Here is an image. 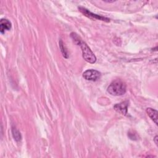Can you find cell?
<instances>
[{
    "instance_id": "obj_1",
    "label": "cell",
    "mask_w": 158,
    "mask_h": 158,
    "mask_svg": "<svg viewBox=\"0 0 158 158\" xmlns=\"http://www.w3.org/2000/svg\"><path fill=\"white\" fill-rule=\"evenodd\" d=\"M70 36L74 42L78 46H80L82 51V55L83 59L88 62L91 64H94L96 61V57L92 51L90 49L87 44L83 41L77 35V33L72 32L70 34Z\"/></svg>"
},
{
    "instance_id": "obj_2",
    "label": "cell",
    "mask_w": 158,
    "mask_h": 158,
    "mask_svg": "<svg viewBox=\"0 0 158 158\" xmlns=\"http://www.w3.org/2000/svg\"><path fill=\"white\" fill-rule=\"evenodd\" d=\"M127 87L125 83L121 80H115L107 87V92L114 96H121L125 93Z\"/></svg>"
},
{
    "instance_id": "obj_3",
    "label": "cell",
    "mask_w": 158,
    "mask_h": 158,
    "mask_svg": "<svg viewBox=\"0 0 158 158\" xmlns=\"http://www.w3.org/2000/svg\"><path fill=\"white\" fill-rule=\"evenodd\" d=\"M78 10L84 15H85L86 17H88L91 19H96V20L104 21V22H110L109 19H108L107 17H103V16H101V15H98V14H94V13H92L91 12H90L87 9H86L83 7H78Z\"/></svg>"
},
{
    "instance_id": "obj_4",
    "label": "cell",
    "mask_w": 158,
    "mask_h": 158,
    "mask_svg": "<svg viewBox=\"0 0 158 158\" xmlns=\"http://www.w3.org/2000/svg\"><path fill=\"white\" fill-rule=\"evenodd\" d=\"M101 76V72L96 70L90 69L87 70L83 73V77L85 79L89 81H97L98 80Z\"/></svg>"
},
{
    "instance_id": "obj_5",
    "label": "cell",
    "mask_w": 158,
    "mask_h": 158,
    "mask_svg": "<svg viewBox=\"0 0 158 158\" xmlns=\"http://www.w3.org/2000/svg\"><path fill=\"white\" fill-rule=\"evenodd\" d=\"M128 106V101H123L119 104H117L114 106V109L122 115H126L127 114V108Z\"/></svg>"
},
{
    "instance_id": "obj_6",
    "label": "cell",
    "mask_w": 158,
    "mask_h": 158,
    "mask_svg": "<svg viewBox=\"0 0 158 158\" xmlns=\"http://www.w3.org/2000/svg\"><path fill=\"white\" fill-rule=\"evenodd\" d=\"M10 22L6 19H2L0 22V31L1 33H4L5 31L9 30L11 28Z\"/></svg>"
},
{
    "instance_id": "obj_7",
    "label": "cell",
    "mask_w": 158,
    "mask_h": 158,
    "mask_svg": "<svg viewBox=\"0 0 158 158\" xmlns=\"http://www.w3.org/2000/svg\"><path fill=\"white\" fill-rule=\"evenodd\" d=\"M146 112L151 120H152L153 122L157 125V111L152 108L149 107L146 109Z\"/></svg>"
},
{
    "instance_id": "obj_8",
    "label": "cell",
    "mask_w": 158,
    "mask_h": 158,
    "mask_svg": "<svg viewBox=\"0 0 158 158\" xmlns=\"http://www.w3.org/2000/svg\"><path fill=\"white\" fill-rule=\"evenodd\" d=\"M12 136L14 139L17 141H19L21 140L22 139V136L20 133L19 132V131L18 130H17L15 128H12Z\"/></svg>"
},
{
    "instance_id": "obj_9",
    "label": "cell",
    "mask_w": 158,
    "mask_h": 158,
    "mask_svg": "<svg viewBox=\"0 0 158 158\" xmlns=\"http://www.w3.org/2000/svg\"><path fill=\"white\" fill-rule=\"evenodd\" d=\"M59 46H60V51L62 54V56L65 57V58H68L69 55H68V52H67V50L66 49V48H65L64 43L62 42V40H60L59 41Z\"/></svg>"
},
{
    "instance_id": "obj_10",
    "label": "cell",
    "mask_w": 158,
    "mask_h": 158,
    "mask_svg": "<svg viewBox=\"0 0 158 158\" xmlns=\"http://www.w3.org/2000/svg\"><path fill=\"white\" fill-rule=\"evenodd\" d=\"M128 136L132 140H136L138 139V136L137 135V134L133 131H129L128 133Z\"/></svg>"
},
{
    "instance_id": "obj_11",
    "label": "cell",
    "mask_w": 158,
    "mask_h": 158,
    "mask_svg": "<svg viewBox=\"0 0 158 158\" xmlns=\"http://www.w3.org/2000/svg\"><path fill=\"white\" fill-rule=\"evenodd\" d=\"M157 136H155V138H154V142H155V143H156V145H157Z\"/></svg>"
},
{
    "instance_id": "obj_12",
    "label": "cell",
    "mask_w": 158,
    "mask_h": 158,
    "mask_svg": "<svg viewBox=\"0 0 158 158\" xmlns=\"http://www.w3.org/2000/svg\"><path fill=\"white\" fill-rule=\"evenodd\" d=\"M103 1L106 2H114L115 1H114V0H112V1H105V0H103Z\"/></svg>"
}]
</instances>
